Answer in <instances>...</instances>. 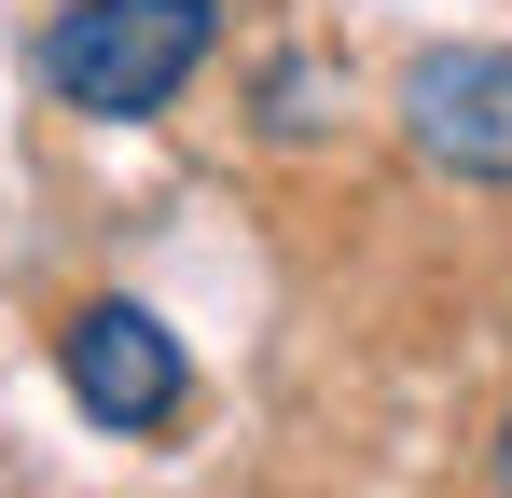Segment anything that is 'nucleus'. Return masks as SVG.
<instances>
[{
    "label": "nucleus",
    "mask_w": 512,
    "mask_h": 498,
    "mask_svg": "<svg viewBox=\"0 0 512 498\" xmlns=\"http://www.w3.org/2000/svg\"><path fill=\"white\" fill-rule=\"evenodd\" d=\"M208 42H222V0H70L42 28V83L84 125H153L208 70Z\"/></svg>",
    "instance_id": "f257e3e1"
},
{
    "label": "nucleus",
    "mask_w": 512,
    "mask_h": 498,
    "mask_svg": "<svg viewBox=\"0 0 512 498\" xmlns=\"http://www.w3.org/2000/svg\"><path fill=\"white\" fill-rule=\"evenodd\" d=\"M499 471H512V457H499Z\"/></svg>",
    "instance_id": "39448f33"
},
{
    "label": "nucleus",
    "mask_w": 512,
    "mask_h": 498,
    "mask_svg": "<svg viewBox=\"0 0 512 498\" xmlns=\"http://www.w3.org/2000/svg\"><path fill=\"white\" fill-rule=\"evenodd\" d=\"M402 139L443 180H512V42H429L402 70Z\"/></svg>",
    "instance_id": "7ed1b4c3"
},
{
    "label": "nucleus",
    "mask_w": 512,
    "mask_h": 498,
    "mask_svg": "<svg viewBox=\"0 0 512 498\" xmlns=\"http://www.w3.org/2000/svg\"><path fill=\"white\" fill-rule=\"evenodd\" d=\"M56 374H70V402L97 415V429H125V443H153V429H180V402H194V360H180V332L153 319V305H70V332H56Z\"/></svg>",
    "instance_id": "f03ea898"
},
{
    "label": "nucleus",
    "mask_w": 512,
    "mask_h": 498,
    "mask_svg": "<svg viewBox=\"0 0 512 498\" xmlns=\"http://www.w3.org/2000/svg\"><path fill=\"white\" fill-rule=\"evenodd\" d=\"M319 125H333V70L319 56H277L263 70V139H319Z\"/></svg>",
    "instance_id": "20e7f679"
}]
</instances>
